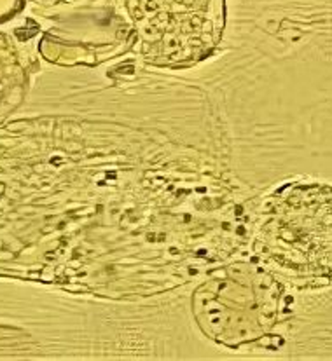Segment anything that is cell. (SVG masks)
Here are the masks:
<instances>
[{"mask_svg": "<svg viewBox=\"0 0 332 361\" xmlns=\"http://www.w3.org/2000/svg\"><path fill=\"white\" fill-rule=\"evenodd\" d=\"M140 49L160 66H189L208 56L224 28L223 0H140Z\"/></svg>", "mask_w": 332, "mask_h": 361, "instance_id": "cell-3", "label": "cell"}, {"mask_svg": "<svg viewBox=\"0 0 332 361\" xmlns=\"http://www.w3.org/2000/svg\"><path fill=\"white\" fill-rule=\"evenodd\" d=\"M282 290L257 264H232L219 269L194 292L193 307L199 329L220 344L257 341L275 326Z\"/></svg>", "mask_w": 332, "mask_h": 361, "instance_id": "cell-2", "label": "cell"}, {"mask_svg": "<svg viewBox=\"0 0 332 361\" xmlns=\"http://www.w3.org/2000/svg\"><path fill=\"white\" fill-rule=\"evenodd\" d=\"M257 252L275 271L301 286L332 283V187L289 183L269 202Z\"/></svg>", "mask_w": 332, "mask_h": 361, "instance_id": "cell-1", "label": "cell"}]
</instances>
